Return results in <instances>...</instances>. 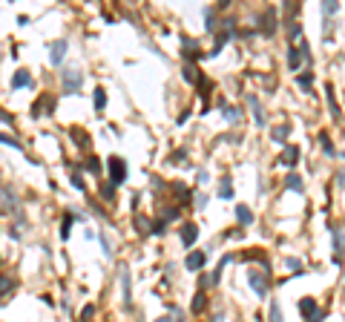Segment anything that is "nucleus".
Here are the masks:
<instances>
[{"instance_id": "nucleus-1", "label": "nucleus", "mask_w": 345, "mask_h": 322, "mask_svg": "<svg viewBox=\"0 0 345 322\" xmlns=\"http://www.w3.org/2000/svg\"><path fill=\"white\" fill-rule=\"evenodd\" d=\"M81 86H84V72H81V69L69 66V69L61 72V92H64V95H78Z\"/></svg>"}, {"instance_id": "nucleus-2", "label": "nucleus", "mask_w": 345, "mask_h": 322, "mask_svg": "<svg viewBox=\"0 0 345 322\" xmlns=\"http://www.w3.org/2000/svg\"><path fill=\"white\" fill-rule=\"evenodd\" d=\"M302 61L311 64V46L305 41L296 43V46H288V69H291V72H299Z\"/></svg>"}, {"instance_id": "nucleus-3", "label": "nucleus", "mask_w": 345, "mask_h": 322, "mask_svg": "<svg viewBox=\"0 0 345 322\" xmlns=\"http://www.w3.org/2000/svg\"><path fill=\"white\" fill-rule=\"evenodd\" d=\"M256 23H259V32H262L265 38H273V35H276V26H279V21H276V9L268 6V9L256 18Z\"/></svg>"}, {"instance_id": "nucleus-4", "label": "nucleus", "mask_w": 345, "mask_h": 322, "mask_svg": "<svg viewBox=\"0 0 345 322\" xmlns=\"http://www.w3.org/2000/svg\"><path fill=\"white\" fill-rule=\"evenodd\" d=\"M107 170H109V181H112V184H124V181H127V161H124V158L109 155Z\"/></svg>"}, {"instance_id": "nucleus-5", "label": "nucleus", "mask_w": 345, "mask_h": 322, "mask_svg": "<svg viewBox=\"0 0 345 322\" xmlns=\"http://www.w3.org/2000/svg\"><path fill=\"white\" fill-rule=\"evenodd\" d=\"M0 196H3V213L6 216L12 213L18 222H23V213H21V207H18V198H15V193H12V187L3 184V187H0Z\"/></svg>"}, {"instance_id": "nucleus-6", "label": "nucleus", "mask_w": 345, "mask_h": 322, "mask_svg": "<svg viewBox=\"0 0 345 322\" xmlns=\"http://www.w3.org/2000/svg\"><path fill=\"white\" fill-rule=\"evenodd\" d=\"M181 55H184L187 64H196L198 58H204V55L198 52V43H196L193 38H187V35H181Z\"/></svg>"}, {"instance_id": "nucleus-7", "label": "nucleus", "mask_w": 345, "mask_h": 322, "mask_svg": "<svg viewBox=\"0 0 345 322\" xmlns=\"http://www.w3.org/2000/svg\"><path fill=\"white\" fill-rule=\"evenodd\" d=\"M247 285H250V291L256 294L259 299H265V297H268V279H265L259 271H250V273H247Z\"/></svg>"}, {"instance_id": "nucleus-8", "label": "nucleus", "mask_w": 345, "mask_h": 322, "mask_svg": "<svg viewBox=\"0 0 345 322\" xmlns=\"http://www.w3.org/2000/svg\"><path fill=\"white\" fill-rule=\"evenodd\" d=\"M276 164H279V167H288V170L294 173V167L299 164V147H296V144H288V147H285V152L279 155V161H276Z\"/></svg>"}, {"instance_id": "nucleus-9", "label": "nucleus", "mask_w": 345, "mask_h": 322, "mask_svg": "<svg viewBox=\"0 0 345 322\" xmlns=\"http://www.w3.org/2000/svg\"><path fill=\"white\" fill-rule=\"evenodd\" d=\"M66 46H69V43H66L64 38H61V41H52V43H49V64H52V66H61V64H64Z\"/></svg>"}, {"instance_id": "nucleus-10", "label": "nucleus", "mask_w": 345, "mask_h": 322, "mask_svg": "<svg viewBox=\"0 0 345 322\" xmlns=\"http://www.w3.org/2000/svg\"><path fill=\"white\" fill-rule=\"evenodd\" d=\"M331 245H334V262H343V253H345V236L340 227H331Z\"/></svg>"}, {"instance_id": "nucleus-11", "label": "nucleus", "mask_w": 345, "mask_h": 322, "mask_svg": "<svg viewBox=\"0 0 345 322\" xmlns=\"http://www.w3.org/2000/svg\"><path fill=\"white\" fill-rule=\"evenodd\" d=\"M299 314L305 317V322H311L317 314H322V311H320V305H317L314 297H305V299H299Z\"/></svg>"}, {"instance_id": "nucleus-12", "label": "nucleus", "mask_w": 345, "mask_h": 322, "mask_svg": "<svg viewBox=\"0 0 345 322\" xmlns=\"http://www.w3.org/2000/svg\"><path fill=\"white\" fill-rule=\"evenodd\" d=\"M288 138H291V124H288V121H285V124H276V127L271 129V141H273V144L288 147Z\"/></svg>"}, {"instance_id": "nucleus-13", "label": "nucleus", "mask_w": 345, "mask_h": 322, "mask_svg": "<svg viewBox=\"0 0 345 322\" xmlns=\"http://www.w3.org/2000/svg\"><path fill=\"white\" fill-rule=\"evenodd\" d=\"M204 265H207V253L204 250H190L187 259H184V268L187 271H201Z\"/></svg>"}, {"instance_id": "nucleus-14", "label": "nucleus", "mask_w": 345, "mask_h": 322, "mask_svg": "<svg viewBox=\"0 0 345 322\" xmlns=\"http://www.w3.org/2000/svg\"><path fill=\"white\" fill-rule=\"evenodd\" d=\"M196 239H198V224H196V222L181 224V245H184V248H193Z\"/></svg>"}, {"instance_id": "nucleus-15", "label": "nucleus", "mask_w": 345, "mask_h": 322, "mask_svg": "<svg viewBox=\"0 0 345 322\" xmlns=\"http://www.w3.org/2000/svg\"><path fill=\"white\" fill-rule=\"evenodd\" d=\"M247 107L253 112V121H256V127H265V109H262V101H259V95H247Z\"/></svg>"}, {"instance_id": "nucleus-16", "label": "nucleus", "mask_w": 345, "mask_h": 322, "mask_svg": "<svg viewBox=\"0 0 345 322\" xmlns=\"http://www.w3.org/2000/svg\"><path fill=\"white\" fill-rule=\"evenodd\" d=\"M12 92L15 89H26V86H32V75H29V69H18L15 75H12Z\"/></svg>"}, {"instance_id": "nucleus-17", "label": "nucleus", "mask_w": 345, "mask_h": 322, "mask_svg": "<svg viewBox=\"0 0 345 322\" xmlns=\"http://www.w3.org/2000/svg\"><path fill=\"white\" fill-rule=\"evenodd\" d=\"M52 107H55L52 95H41V101H38V104H32V118H41L43 109H46V115H52Z\"/></svg>"}, {"instance_id": "nucleus-18", "label": "nucleus", "mask_w": 345, "mask_h": 322, "mask_svg": "<svg viewBox=\"0 0 345 322\" xmlns=\"http://www.w3.org/2000/svg\"><path fill=\"white\" fill-rule=\"evenodd\" d=\"M121 297L124 302H132V276H129V268H121Z\"/></svg>"}, {"instance_id": "nucleus-19", "label": "nucleus", "mask_w": 345, "mask_h": 322, "mask_svg": "<svg viewBox=\"0 0 345 322\" xmlns=\"http://www.w3.org/2000/svg\"><path fill=\"white\" fill-rule=\"evenodd\" d=\"M325 95H328V109H331V118H334V121H340V118H343V109H340L337 98H334V86H331V84L325 86Z\"/></svg>"}, {"instance_id": "nucleus-20", "label": "nucleus", "mask_w": 345, "mask_h": 322, "mask_svg": "<svg viewBox=\"0 0 345 322\" xmlns=\"http://www.w3.org/2000/svg\"><path fill=\"white\" fill-rule=\"evenodd\" d=\"M222 115H224V121H227L230 127H236L239 118H242V109L233 107V104H224V107H222Z\"/></svg>"}, {"instance_id": "nucleus-21", "label": "nucleus", "mask_w": 345, "mask_h": 322, "mask_svg": "<svg viewBox=\"0 0 345 322\" xmlns=\"http://www.w3.org/2000/svg\"><path fill=\"white\" fill-rule=\"evenodd\" d=\"M236 222L242 227H247V224H253V210L247 207V204H239L236 207Z\"/></svg>"}, {"instance_id": "nucleus-22", "label": "nucleus", "mask_w": 345, "mask_h": 322, "mask_svg": "<svg viewBox=\"0 0 345 322\" xmlns=\"http://www.w3.org/2000/svg\"><path fill=\"white\" fill-rule=\"evenodd\" d=\"M92 107H95V112H104V107H107V92H104V86H98V89L92 92Z\"/></svg>"}, {"instance_id": "nucleus-23", "label": "nucleus", "mask_w": 345, "mask_h": 322, "mask_svg": "<svg viewBox=\"0 0 345 322\" xmlns=\"http://www.w3.org/2000/svg\"><path fill=\"white\" fill-rule=\"evenodd\" d=\"M285 187H288V190H294V193H305V187H302V175H296V173H288Z\"/></svg>"}, {"instance_id": "nucleus-24", "label": "nucleus", "mask_w": 345, "mask_h": 322, "mask_svg": "<svg viewBox=\"0 0 345 322\" xmlns=\"http://www.w3.org/2000/svg\"><path fill=\"white\" fill-rule=\"evenodd\" d=\"M320 144H322V152L328 158H337V147L331 144V135L328 132H320Z\"/></svg>"}, {"instance_id": "nucleus-25", "label": "nucleus", "mask_w": 345, "mask_h": 322, "mask_svg": "<svg viewBox=\"0 0 345 322\" xmlns=\"http://www.w3.org/2000/svg\"><path fill=\"white\" fill-rule=\"evenodd\" d=\"M181 78H184L187 84H198V78H201V75H198V69H196L193 64H184V69H181Z\"/></svg>"}, {"instance_id": "nucleus-26", "label": "nucleus", "mask_w": 345, "mask_h": 322, "mask_svg": "<svg viewBox=\"0 0 345 322\" xmlns=\"http://www.w3.org/2000/svg\"><path fill=\"white\" fill-rule=\"evenodd\" d=\"M204 308H207V297H204V291H198L193 297V302H190V311H193V314H201Z\"/></svg>"}, {"instance_id": "nucleus-27", "label": "nucleus", "mask_w": 345, "mask_h": 322, "mask_svg": "<svg viewBox=\"0 0 345 322\" xmlns=\"http://www.w3.org/2000/svg\"><path fill=\"white\" fill-rule=\"evenodd\" d=\"M204 29L216 35V6H207V9H204Z\"/></svg>"}, {"instance_id": "nucleus-28", "label": "nucleus", "mask_w": 345, "mask_h": 322, "mask_svg": "<svg viewBox=\"0 0 345 322\" xmlns=\"http://www.w3.org/2000/svg\"><path fill=\"white\" fill-rule=\"evenodd\" d=\"M337 12H340V3H337V0H325L322 3V18L325 21H331Z\"/></svg>"}, {"instance_id": "nucleus-29", "label": "nucleus", "mask_w": 345, "mask_h": 322, "mask_svg": "<svg viewBox=\"0 0 345 322\" xmlns=\"http://www.w3.org/2000/svg\"><path fill=\"white\" fill-rule=\"evenodd\" d=\"M302 3H285V18H288V26L296 23V15H299Z\"/></svg>"}, {"instance_id": "nucleus-30", "label": "nucleus", "mask_w": 345, "mask_h": 322, "mask_svg": "<svg viewBox=\"0 0 345 322\" xmlns=\"http://www.w3.org/2000/svg\"><path fill=\"white\" fill-rule=\"evenodd\" d=\"M219 198H233V184H230V175H224L222 178V187H219Z\"/></svg>"}, {"instance_id": "nucleus-31", "label": "nucleus", "mask_w": 345, "mask_h": 322, "mask_svg": "<svg viewBox=\"0 0 345 322\" xmlns=\"http://www.w3.org/2000/svg\"><path fill=\"white\" fill-rule=\"evenodd\" d=\"M296 84H299L302 92H308V89L314 86V72H302L299 78H296Z\"/></svg>"}, {"instance_id": "nucleus-32", "label": "nucleus", "mask_w": 345, "mask_h": 322, "mask_svg": "<svg viewBox=\"0 0 345 322\" xmlns=\"http://www.w3.org/2000/svg\"><path fill=\"white\" fill-rule=\"evenodd\" d=\"M69 181H72V187H75V190H81V193L86 190V184H84V175H81L78 170H69Z\"/></svg>"}, {"instance_id": "nucleus-33", "label": "nucleus", "mask_w": 345, "mask_h": 322, "mask_svg": "<svg viewBox=\"0 0 345 322\" xmlns=\"http://www.w3.org/2000/svg\"><path fill=\"white\" fill-rule=\"evenodd\" d=\"M268 322H285V320H282V308H279V302H271V311H268Z\"/></svg>"}, {"instance_id": "nucleus-34", "label": "nucleus", "mask_w": 345, "mask_h": 322, "mask_svg": "<svg viewBox=\"0 0 345 322\" xmlns=\"http://www.w3.org/2000/svg\"><path fill=\"white\" fill-rule=\"evenodd\" d=\"M115 187H118V184H112V181H104V184H101V198L112 201V198H115Z\"/></svg>"}, {"instance_id": "nucleus-35", "label": "nucleus", "mask_w": 345, "mask_h": 322, "mask_svg": "<svg viewBox=\"0 0 345 322\" xmlns=\"http://www.w3.org/2000/svg\"><path fill=\"white\" fill-rule=\"evenodd\" d=\"M84 170L86 173H101V161H98L95 155H89V158L84 161Z\"/></svg>"}, {"instance_id": "nucleus-36", "label": "nucleus", "mask_w": 345, "mask_h": 322, "mask_svg": "<svg viewBox=\"0 0 345 322\" xmlns=\"http://www.w3.org/2000/svg\"><path fill=\"white\" fill-rule=\"evenodd\" d=\"M72 213H64V224H61V239H69V230H72Z\"/></svg>"}, {"instance_id": "nucleus-37", "label": "nucleus", "mask_w": 345, "mask_h": 322, "mask_svg": "<svg viewBox=\"0 0 345 322\" xmlns=\"http://www.w3.org/2000/svg\"><path fill=\"white\" fill-rule=\"evenodd\" d=\"M299 38H302V26H299V21H296V23L288 26V41H299Z\"/></svg>"}, {"instance_id": "nucleus-38", "label": "nucleus", "mask_w": 345, "mask_h": 322, "mask_svg": "<svg viewBox=\"0 0 345 322\" xmlns=\"http://www.w3.org/2000/svg\"><path fill=\"white\" fill-rule=\"evenodd\" d=\"M172 193L178 196L181 201H187V198H190V190H187V187H184L181 181H175V184H172Z\"/></svg>"}, {"instance_id": "nucleus-39", "label": "nucleus", "mask_w": 345, "mask_h": 322, "mask_svg": "<svg viewBox=\"0 0 345 322\" xmlns=\"http://www.w3.org/2000/svg\"><path fill=\"white\" fill-rule=\"evenodd\" d=\"M98 242H101V248H104V256H112V242H109L107 233H98Z\"/></svg>"}, {"instance_id": "nucleus-40", "label": "nucleus", "mask_w": 345, "mask_h": 322, "mask_svg": "<svg viewBox=\"0 0 345 322\" xmlns=\"http://www.w3.org/2000/svg\"><path fill=\"white\" fill-rule=\"evenodd\" d=\"M72 135H75V144H78V147H86V144H89V138H86V132H84V129L72 127Z\"/></svg>"}, {"instance_id": "nucleus-41", "label": "nucleus", "mask_w": 345, "mask_h": 322, "mask_svg": "<svg viewBox=\"0 0 345 322\" xmlns=\"http://www.w3.org/2000/svg\"><path fill=\"white\" fill-rule=\"evenodd\" d=\"M0 288H3V299H9V294L15 291V282L9 279V276H3V279H0Z\"/></svg>"}, {"instance_id": "nucleus-42", "label": "nucleus", "mask_w": 345, "mask_h": 322, "mask_svg": "<svg viewBox=\"0 0 345 322\" xmlns=\"http://www.w3.org/2000/svg\"><path fill=\"white\" fill-rule=\"evenodd\" d=\"M285 268H288V271H294V273H299V271H302V262L296 256H288V259H285Z\"/></svg>"}, {"instance_id": "nucleus-43", "label": "nucleus", "mask_w": 345, "mask_h": 322, "mask_svg": "<svg viewBox=\"0 0 345 322\" xmlns=\"http://www.w3.org/2000/svg\"><path fill=\"white\" fill-rule=\"evenodd\" d=\"M196 181H198V184H207V181H210V173L204 170V167H201V170H196Z\"/></svg>"}, {"instance_id": "nucleus-44", "label": "nucleus", "mask_w": 345, "mask_h": 322, "mask_svg": "<svg viewBox=\"0 0 345 322\" xmlns=\"http://www.w3.org/2000/svg\"><path fill=\"white\" fill-rule=\"evenodd\" d=\"M3 144H6V147H12V150H23L21 144H18V141H15L12 135H6V132H3Z\"/></svg>"}, {"instance_id": "nucleus-45", "label": "nucleus", "mask_w": 345, "mask_h": 322, "mask_svg": "<svg viewBox=\"0 0 345 322\" xmlns=\"http://www.w3.org/2000/svg\"><path fill=\"white\" fill-rule=\"evenodd\" d=\"M172 161H187V150H175L170 155V164H172Z\"/></svg>"}, {"instance_id": "nucleus-46", "label": "nucleus", "mask_w": 345, "mask_h": 322, "mask_svg": "<svg viewBox=\"0 0 345 322\" xmlns=\"http://www.w3.org/2000/svg\"><path fill=\"white\" fill-rule=\"evenodd\" d=\"M196 207H198V210H204V207H207V196H204V193L196 196Z\"/></svg>"}, {"instance_id": "nucleus-47", "label": "nucleus", "mask_w": 345, "mask_h": 322, "mask_svg": "<svg viewBox=\"0 0 345 322\" xmlns=\"http://www.w3.org/2000/svg\"><path fill=\"white\" fill-rule=\"evenodd\" d=\"M92 314H95V308H92V305H86L84 314H81V320H92Z\"/></svg>"}, {"instance_id": "nucleus-48", "label": "nucleus", "mask_w": 345, "mask_h": 322, "mask_svg": "<svg viewBox=\"0 0 345 322\" xmlns=\"http://www.w3.org/2000/svg\"><path fill=\"white\" fill-rule=\"evenodd\" d=\"M337 184H340V187L345 190V170H340V173H337Z\"/></svg>"}, {"instance_id": "nucleus-49", "label": "nucleus", "mask_w": 345, "mask_h": 322, "mask_svg": "<svg viewBox=\"0 0 345 322\" xmlns=\"http://www.w3.org/2000/svg\"><path fill=\"white\" fill-rule=\"evenodd\" d=\"M322 320H325V311H322V314H317V317H314L311 322H322Z\"/></svg>"}, {"instance_id": "nucleus-50", "label": "nucleus", "mask_w": 345, "mask_h": 322, "mask_svg": "<svg viewBox=\"0 0 345 322\" xmlns=\"http://www.w3.org/2000/svg\"><path fill=\"white\" fill-rule=\"evenodd\" d=\"M152 322H172L170 317H158V320H152Z\"/></svg>"}, {"instance_id": "nucleus-51", "label": "nucleus", "mask_w": 345, "mask_h": 322, "mask_svg": "<svg viewBox=\"0 0 345 322\" xmlns=\"http://www.w3.org/2000/svg\"><path fill=\"white\" fill-rule=\"evenodd\" d=\"M343 158H345V152H343Z\"/></svg>"}]
</instances>
